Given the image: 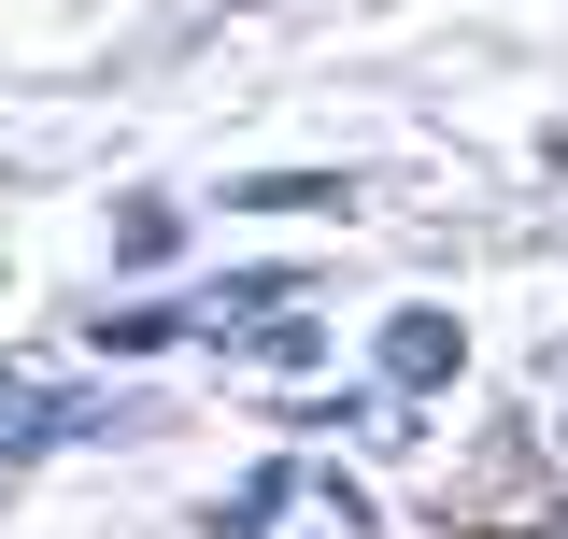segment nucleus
I'll return each mask as SVG.
<instances>
[{
  "label": "nucleus",
  "instance_id": "3",
  "mask_svg": "<svg viewBox=\"0 0 568 539\" xmlns=\"http://www.w3.org/2000/svg\"><path fill=\"white\" fill-rule=\"evenodd\" d=\"M242 200H256V213H327L342 185H327V171H271V185H242Z\"/></svg>",
  "mask_w": 568,
  "mask_h": 539
},
{
  "label": "nucleus",
  "instance_id": "1",
  "mask_svg": "<svg viewBox=\"0 0 568 539\" xmlns=\"http://www.w3.org/2000/svg\"><path fill=\"white\" fill-rule=\"evenodd\" d=\"M455 369V313H398L384 327V384H440Z\"/></svg>",
  "mask_w": 568,
  "mask_h": 539
},
{
  "label": "nucleus",
  "instance_id": "2",
  "mask_svg": "<svg viewBox=\"0 0 568 539\" xmlns=\"http://www.w3.org/2000/svg\"><path fill=\"white\" fill-rule=\"evenodd\" d=\"M43 426H71V411L43 398V384H14V369H0V440H43Z\"/></svg>",
  "mask_w": 568,
  "mask_h": 539
},
{
  "label": "nucleus",
  "instance_id": "4",
  "mask_svg": "<svg viewBox=\"0 0 568 539\" xmlns=\"http://www.w3.org/2000/svg\"><path fill=\"white\" fill-rule=\"evenodd\" d=\"M540 539H568V511H555V526H540Z\"/></svg>",
  "mask_w": 568,
  "mask_h": 539
}]
</instances>
